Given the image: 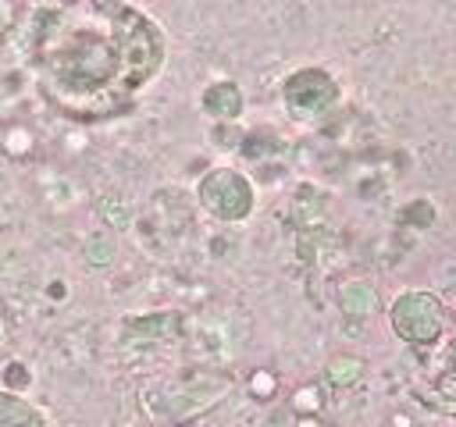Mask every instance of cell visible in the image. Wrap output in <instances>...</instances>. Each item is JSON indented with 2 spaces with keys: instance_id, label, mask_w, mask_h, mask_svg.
Masks as SVG:
<instances>
[{
  "instance_id": "1",
  "label": "cell",
  "mask_w": 456,
  "mask_h": 427,
  "mask_svg": "<svg viewBox=\"0 0 456 427\" xmlns=\"http://www.w3.org/2000/svg\"><path fill=\"white\" fill-rule=\"evenodd\" d=\"M32 53L46 93L64 110L103 117L153 78L160 36L121 0H36Z\"/></svg>"
}]
</instances>
